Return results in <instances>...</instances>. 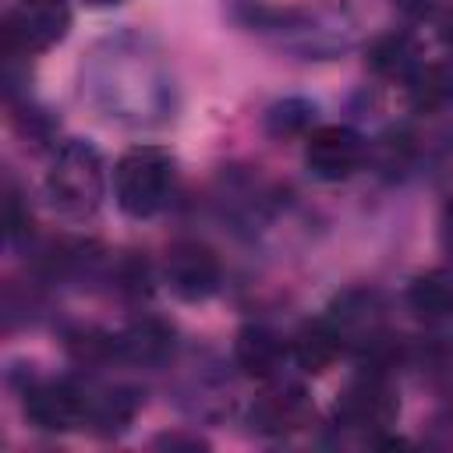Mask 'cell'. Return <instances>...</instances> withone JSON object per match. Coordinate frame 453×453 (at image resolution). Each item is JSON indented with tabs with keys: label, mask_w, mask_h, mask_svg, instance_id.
Segmentation results:
<instances>
[{
	"label": "cell",
	"mask_w": 453,
	"mask_h": 453,
	"mask_svg": "<svg viewBox=\"0 0 453 453\" xmlns=\"http://www.w3.org/2000/svg\"><path fill=\"white\" fill-rule=\"evenodd\" d=\"M333 333L340 336L343 350L357 354L372 368H393V343H389V308L375 287H347L340 290L322 315Z\"/></svg>",
	"instance_id": "obj_1"
},
{
	"label": "cell",
	"mask_w": 453,
	"mask_h": 453,
	"mask_svg": "<svg viewBox=\"0 0 453 453\" xmlns=\"http://www.w3.org/2000/svg\"><path fill=\"white\" fill-rule=\"evenodd\" d=\"M4 216H7V237H21L28 226H32V216L21 209V195L14 188H7V198H4Z\"/></svg>",
	"instance_id": "obj_18"
},
{
	"label": "cell",
	"mask_w": 453,
	"mask_h": 453,
	"mask_svg": "<svg viewBox=\"0 0 453 453\" xmlns=\"http://www.w3.org/2000/svg\"><path fill=\"white\" fill-rule=\"evenodd\" d=\"M304 163L319 180H347L365 163V142L343 124H319L304 134Z\"/></svg>",
	"instance_id": "obj_8"
},
{
	"label": "cell",
	"mask_w": 453,
	"mask_h": 453,
	"mask_svg": "<svg viewBox=\"0 0 453 453\" xmlns=\"http://www.w3.org/2000/svg\"><path fill=\"white\" fill-rule=\"evenodd\" d=\"M156 446H166V449H209V442L202 435H184V432H166L156 439Z\"/></svg>",
	"instance_id": "obj_20"
},
{
	"label": "cell",
	"mask_w": 453,
	"mask_h": 453,
	"mask_svg": "<svg viewBox=\"0 0 453 453\" xmlns=\"http://www.w3.org/2000/svg\"><path fill=\"white\" fill-rule=\"evenodd\" d=\"M88 7H113V4H120V0H85Z\"/></svg>",
	"instance_id": "obj_23"
},
{
	"label": "cell",
	"mask_w": 453,
	"mask_h": 453,
	"mask_svg": "<svg viewBox=\"0 0 453 453\" xmlns=\"http://www.w3.org/2000/svg\"><path fill=\"white\" fill-rule=\"evenodd\" d=\"M442 244L453 251V195H449L446 205H442Z\"/></svg>",
	"instance_id": "obj_22"
},
{
	"label": "cell",
	"mask_w": 453,
	"mask_h": 453,
	"mask_svg": "<svg viewBox=\"0 0 453 453\" xmlns=\"http://www.w3.org/2000/svg\"><path fill=\"white\" fill-rule=\"evenodd\" d=\"M103 191H106V170H103V156L96 152V145L81 138L64 142L53 152L50 170H46L50 202L71 219H88L103 205Z\"/></svg>",
	"instance_id": "obj_2"
},
{
	"label": "cell",
	"mask_w": 453,
	"mask_h": 453,
	"mask_svg": "<svg viewBox=\"0 0 453 453\" xmlns=\"http://www.w3.org/2000/svg\"><path fill=\"white\" fill-rule=\"evenodd\" d=\"M163 280L173 297L198 304L209 301L223 283L219 255L202 241H173L163 258Z\"/></svg>",
	"instance_id": "obj_6"
},
{
	"label": "cell",
	"mask_w": 453,
	"mask_h": 453,
	"mask_svg": "<svg viewBox=\"0 0 453 453\" xmlns=\"http://www.w3.org/2000/svg\"><path fill=\"white\" fill-rule=\"evenodd\" d=\"M407 304L421 322L453 326V276L425 273L407 287Z\"/></svg>",
	"instance_id": "obj_16"
},
{
	"label": "cell",
	"mask_w": 453,
	"mask_h": 453,
	"mask_svg": "<svg viewBox=\"0 0 453 453\" xmlns=\"http://www.w3.org/2000/svg\"><path fill=\"white\" fill-rule=\"evenodd\" d=\"M71 32L67 0H18L4 18V42L11 53H42Z\"/></svg>",
	"instance_id": "obj_5"
},
{
	"label": "cell",
	"mask_w": 453,
	"mask_h": 453,
	"mask_svg": "<svg viewBox=\"0 0 453 453\" xmlns=\"http://www.w3.org/2000/svg\"><path fill=\"white\" fill-rule=\"evenodd\" d=\"M439 39L446 50H453V4L442 7V14H439Z\"/></svg>",
	"instance_id": "obj_21"
},
{
	"label": "cell",
	"mask_w": 453,
	"mask_h": 453,
	"mask_svg": "<svg viewBox=\"0 0 453 453\" xmlns=\"http://www.w3.org/2000/svg\"><path fill=\"white\" fill-rule=\"evenodd\" d=\"M262 127L273 138H304L315 127V103H308L301 96H287L265 110Z\"/></svg>",
	"instance_id": "obj_17"
},
{
	"label": "cell",
	"mask_w": 453,
	"mask_h": 453,
	"mask_svg": "<svg viewBox=\"0 0 453 453\" xmlns=\"http://www.w3.org/2000/svg\"><path fill=\"white\" fill-rule=\"evenodd\" d=\"M407 99L418 113H442L453 106V60H432L411 74Z\"/></svg>",
	"instance_id": "obj_15"
},
{
	"label": "cell",
	"mask_w": 453,
	"mask_h": 453,
	"mask_svg": "<svg viewBox=\"0 0 453 453\" xmlns=\"http://www.w3.org/2000/svg\"><path fill=\"white\" fill-rule=\"evenodd\" d=\"M145 403V393L134 386H99L88 389V411H85V425L96 435H120L131 428V421L138 418Z\"/></svg>",
	"instance_id": "obj_11"
},
{
	"label": "cell",
	"mask_w": 453,
	"mask_h": 453,
	"mask_svg": "<svg viewBox=\"0 0 453 453\" xmlns=\"http://www.w3.org/2000/svg\"><path fill=\"white\" fill-rule=\"evenodd\" d=\"M173 350V329L159 319H138L117 333V357L131 365H159Z\"/></svg>",
	"instance_id": "obj_13"
},
{
	"label": "cell",
	"mask_w": 453,
	"mask_h": 453,
	"mask_svg": "<svg viewBox=\"0 0 453 453\" xmlns=\"http://www.w3.org/2000/svg\"><path fill=\"white\" fill-rule=\"evenodd\" d=\"M400 418V393L393 386L389 368H361V375L340 393L336 400V425L350 432H365L368 439L396 425Z\"/></svg>",
	"instance_id": "obj_4"
},
{
	"label": "cell",
	"mask_w": 453,
	"mask_h": 453,
	"mask_svg": "<svg viewBox=\"0 0 453 453\" xmlns=\"http://www.w3.org/2000/svg\"><path fill=\"white\" fill-rule=\"evenodd\" d=\"M365 64L372 67V74L386 78V81H411V74L421 67V53H418V42L403 32H386V35H375L365 50Z\"/></svg>",
	"instance_id": "obj_12"
},
{
	"label": "cell",
	"mask_w": 453,
	"mask_h": 453,
	"mask_svg": "<svg viewBox=\"0 0 453 453\" xmlns=\"http://www.w3.org/2000/svg\"><path fill=\"white\" fill-rule=\"evenodd\" d=\"M311 418H315L311 396L297 382H283V379H273V386L262 389L248 407V425L258 435H290L311 425Z\"/></svg>",
	"instance_id": "obj_9"
},
{
	"label": "cell",
	"mask_w": 453,
	"mask_h": 453,
	"mask_svg": "<svg viewBox=\"0 0 453 453\" xmlns=\"http://www.w3.org/2000/svg\"><path fill=\"white\" fill-rule=\"evenodd\" d=\"M343 354V343L340 336L333 333V326L326 319H311L304 322L294 340H290V357L308 372V375H322L326 368L336 365V357Z\"/></svg>",
	"instance_id": "obj_14"
},
{
	"label": "cell",
	"mask_w": 453,
	"mask_h": 453,
	"mask_svg": "<svg viewBox=\"0 0 453 453\" xmlns=\"http://www.w3.org/2000/svg\"><path fill=\"white\" fill-rule=\"evenodd\" d=\"M25 421L35 425L39 432H71L85 425L88 411V386L74 379H42L25 386L21 400Z\"/></svg>",
	"instance_id": "obj_7"
},
{
	"label": "cell",
	"mask_w": 453,
	"mask_h": 453,
	"mask_svg": "<svg viewBox=\"0 0 453 453\" xmlns=\"http://www.w3.org/2000/svg\"><path fill=\"white\" fill-rule=\"evenodd\" d=\"M407 18H414V21H425V18H432V14H439L442 11V0H393Z\"/></svg>",
	"instance_id": "obj_19"
},
{
	"label": "cell",
	"mask_w": 453,
	"mask_h": 453,
	"mask_svg": "<svg viewBox=\"0 0 453 453\" xmlns=\"http://www.w3.org/2000/svg\"><path fill=\"white\" fill-rule=\"evenodd\" d=\"M177 163L159 145H134L113 166V198L124 216L149 219L156 216L173 195Z\"/></svg>",
	"instance_id": "obj_3"
},
{
	"label": "cell",
	"mask_w": 453,
	"mask_h": 453,
	"mask_svg": "<svg viewBox=\"0 0 453 453\" xmlns=\"http://www.w3.org/2000/svg\"><path fill=\"white\" fill-rule=\"evenodd\" d=\"M287 357H290L287 340L280 333H273L269 326H262V322H248L234 336V365L248 379H262V382L280 379Z\"/></svg>",
	"instance_id": "obj_10"
}]
</instances>
